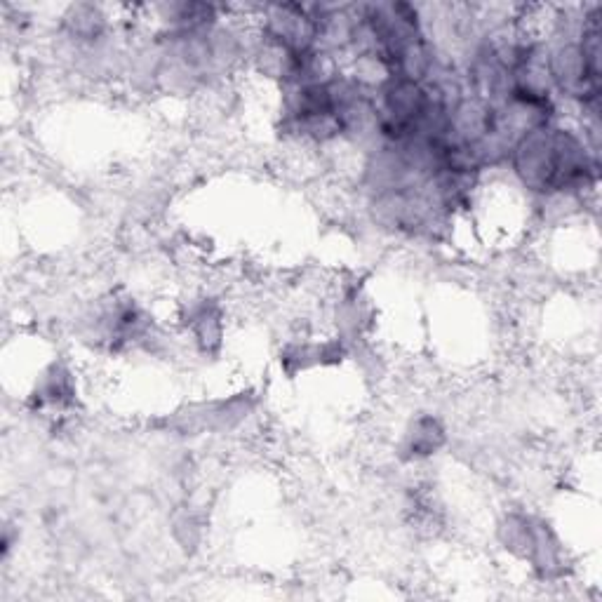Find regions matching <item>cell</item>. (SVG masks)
<instances>
[{
    "label": "cell",
    "mask_w": 602,
    "mask_h": 602,
    "mask_svg": "<svg viewBox=\"0 0 602 602\" xmlns=\"http://www.w3.org/2000/svg\"><path fill=\"white\" fill-rule=\"evenodd\" d=\"M515 177L534 193H565L586 189L598 177V158L584 139L553 123L527 132L513 146Z\"/></svg>",
    "instance_id": "obj_1"
},
{
    "label": "cell",
    "mask_w": 602,
    "mask_h": 602,
    "mask_svg": "<svg viewBox=\"0 0 602 602\" xmlns=\"http://www.w3.org/2000/svg\"><path fill=\"white\" fill-rule=\"evenodd\" d=\"M73 396H76V386H73L71 372L62 365H52L40 377L33 400L38 407H66L73 403Z\"/></svg>",
    "instance_id": "obj_2"
},
{
    "label": "cell",
    "mask_w": 602,
    "mask_h": 602,
    "mask_svg": "<svg viewBox=\"0 0 602 602\" xmlns=\"http://www.w3.org/2000/svg\"><path fill=\"white\" fill-rule=\"evenodd\" d=\"M445 431L438 424V419L433 417H421L412 424L410 431L405 436V452L412 459L428 457V454H436L438 447L443 445Z\"/></svg>",
    "instance_id": "obj_3"
},
{
    "label": "cell",
    "mask_w": 602,
    "mask_h": 602,
    "mask_svg": "<svg viewBox=\"0 0 602 602\" xmlns=\"http://www.w3.org/2000/svg\"><path fill=\"white\" fill-rule=\"evenodd\" d=\"M189 327L193 337H196L205 351L212 349V346H219V339H222V316H219V311L214 309L210 301H200V304L191 306Z\"/></svg>",
    "instance_id": "obj_4"
},
{
    "label": "cell",
    "mask_w": 602,
    "mask_h": 602,
    "mask_svg": "<svg viewBox=\"0 0 602 602\" xmlns=\"http://www.w3.org/2000/svg\"><path fill=\"white\" fill-rule=\"evenodd\" d=\"M66 31L78 40H97L104 33L106 15L97 5H73L64 17Z\"/></svg>",
    "instance_id": "obj_5"
}]
</instances>
